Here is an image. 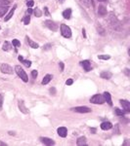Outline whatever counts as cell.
<instances>
[{
	"instance_id": "6da1fadb",
	"label": "cell",
	"mask_w": 130,
	"mask_h": 146,
	"mask_svg": "<svg viewBox=\"0 0 130 146\" xmlns=\"http://www.w3.org/2000/svg\"><path fill=\"white\" fill-rule=\"evenodd\" d=\"M109 24L112 29H114L116 31H120L122 29V26L119 23V21L112 13H110V15H109Z\"/></svg>"
},
{
	"instance_id": "7a4b0ae2",
	"label": "cell",
	"mask_w": 130,
	"mask_h": 146,
	"mask_svg": "<svg viewBox=\"0 0 130 146\" xmlns=\"http://www.w3.org/2000/svg\"><path fill=\"white\" fill-rule=\"evenodd\" d=\"M15 71L19 75V77H21V79H22L24 82H27V81H28V78H27L26 73L25 72V70H24L20 65H16V66H15Z\"/></svg>"
},
{
	"instance_id": "3957f363",
	"label": "cell",
	"mask_w": 130,
	"mask_h": 146,
	"mask_svg": "<svg viewBox=\"0 0 130 146\" xmlns=\"http://www.w3.org/2000/svg\"><path fill=\"white\" fill-rule=\"evenodd\" d=\"M61 33H62V35H63L64 37H66V38L72 37V30H71V28H70L68 25H66V24H62V25H61Z\"/></svg>"
},
{
	"instance_id": "277c9868",
	"label": "cell",
	"mask_w": 130,
	"mask_h": 146,
	"mask_svg": "<svg viewBox=\"0 0 130 146\" xmlns=\"http://www.w3.org/2000/svg\"><path fill=\"white\" fill-rule=\"evenodd\" d=\"M90 102L94 103V104H103L105 102L104 96L102 95H95L90 98Z\"/></svg>"
},
{
	"instance_id": "5b68a950",
	"label": "cell",
	"mask_w": 130,
	"mask_h": 146,
	"mask_svg": "<svg viewBox=\"0 0 130 146\" xmlns=\"http://www.w3.org/2000/svg\"><path fill=\"white\" fill-rule=\"evenodd\" d=\"M0 70H1V72L5 73V74H13V73H14L13 68H12L9 64H7V63H3V64H1V66H0Z\"/></svg>"
},
{
	"instance_id": "8992f818",
	"label": "cell",
	"mask_w": 130,
	"mask_h": 146,
	"mask_svg": "<svg viewBox=\"0 0 130 146\" xmlns=\"http://www.w3.org/2000/svg\"><path fill=\"white\" fill-rule=\"evenodd\" d=\"M74 111L78 112V113H88V112H91V109L86 107V106H77V107H74L73 108Z\"/></svg>"
},
{
	"instance_id": "52a82bcc",
	"label": "cell",
	"mask_w": 130,
	"mask_h": 146,
	"mask_svg": "<svg viewBox=\"0 0 130 146\" xmlns=\"http://www.w3.org/2000/svg\"><path fill=\"white\" fill-rule=\"evenodd\" d=\"M44 24H45V25H46L50 30H52V31H57V30H58V25H57V24H55L52 21H46Z\"/></svg>"
},
{
	"instance_id": "ba28073f",
	"label": "cell",
	"mask_w": 130,
	"mask_h": 146,
	"mask_svg": "<svg viewBox=\"0 0 130 146\" xmlns=\"http://www.w3.org/2000/svg\"><path fill=\"white\" fill-rule=\"evenodd\" d=\"M19 109L22 113L24 114H27L28 113V109L26 108V106L25 105V102L24 100H19Z\"/></svg>"
},
{
	"instance_id": "9c48e42d",
	"label": "cell",
	"mask_w": 130,
	"mask_h": 146,
	"mask_svg": "<svg viewBox=\"0 0 130 146\" xmlns=\"http://www.w3.org/2000/svg\"><path fill=\"white\" fill-rule=\"evenodd\" d=\"M121 106L123 107V109H125V112H130V102L124 99H120L119 100Z\"/></svg>"
},
{
	"instance_id": "30bf717a",
	"label": "cell",
	"mask_w": 130,
	"mask_h": 146,
	"mask_svg": "<svg viewBox=\"0 0 130 146\" xmlns=\"http://www.w3.org/2000/svg\"><path fill=\"white\" fill-rule=\"evenodd\" d=\"M58 134H59L61 137H66L67 134H68V130H67V128H65V127L59 128V129H58Z\"/></svg>"
},
{
	"instance_id": "8fae6325",
	"label": "cell",
	"mask_w": 130,
	"mask_h": 146,
	"mask_svg": "<svg viewBox=\"0 0 130 146\" xmlns=\"http://www.w3.org/2000/svg\"><path fill=\"white\" fill-rule=\"evenodd\" d=\"M40 140H41V142L42 143H44L45 145H54L55 144V142H54V140H52L51 138H49V137H40Z\"/></svg>"
},
{
	"instance_id": "7c38bea8",
	"label": "cell",
	"mask_w": 130,
	"mask_h": 146,
	"mask_svg": "<svg viewBox=\"0 0 130 146\" xmlns=\"http://www.w3.org/2000/svg\"><path fill=\"white\" fill-rule=\"evenodd\" d=\"M81 65L83 66V68L85 69V71H90L91 70V64L89 60H82L81 61Z\"/></svg>"
},
{
	"instance_id": "4fadbf2b",
	"label": "cell",
	"mask_w": 130,
	"mask_h": 146,
	"mask_svg": "<svg viewBox=\"0 0 130 146\" xmlns=\"http://www.w3.org/2000/svg\"><path fill=\"white\" fill-rule=\"evenodd\" d=\"M26 42L28 43V45H29V47H31V48L33 49H37L39 46H38V44L36 43V42H34V41H32L30 38H28L27 36H26Z\"/></svg>"
},
{
	"instance_id": "5bb4252c",
	"label": "cell",
	"mask_w": 130,
	"mask_h": 146,
	"mask_svg": "<svg viewBox=\"0 0 130 146\" xmlns=\"http://www.w3.org/2000/svg\"><path fill=\"white\" fill-rule=\"evenodd\" d=\"M111 127H112V125L110 122H104V123L101 124V129L104 130V131H108V130L111 129Z\"/></svg>"
},
{
	"instance_id": "9a60e30c",
	"label": "cell",
	"mask_w": 130,
	"mask_h": 146,
	"mask_svg": "<svg viewBox=\"0 0 130 146\" xmlns=\"http://www.w3.org/2000/svg\"><path fill=\"white\" fill-rule=\"evenodd\" d=\"M96 27H97V31H98V33L100 34V35H102V36H104L106 35V32H105V28L101 25V24H97L96 25Z\"/></svg>"
},
{
	"instance_id": "2e32d148",
	"label": "cell",
	"mask_w": 130,
	"mask_h": 146,
	"mask_svg": "<svg viewBox=\"0 0 130 146\" xmlns=\"http://www.w3.org/2000/svg\"><path fill=\"white\" fill-rule=\"evenodd\" d=\"M98 13H99L100 16H106V15H107V8H106L105 6H103V5L99 6V8H98Z\"/></svg>"
},
{
	"instance_id": "e0dca14e",
	"label": "cell",
	"mask_w": 130,
	"mask_h": 146,
	"mask_svg": "<svg viewBox=\"0 0 130 146\" xmlns=\"http://www.w3.org/2000/svg\"><path fill=\"white\" fill-rule=\"evenodd\" d=\"M63 16H64V18H65L66 20L71 19V16H72V10H71V9H67V10H65V11L63 12Z\"/></svg>"
},
{
	"instance_id": "ac0fdd59",
	"label": "cell",
	"mask_w": 130,
	"mask_h": 146,
	"mask_svg": "<svg viewBox=\"0 0 130 146\" xmlns=\"http://www.w3.org/2000/svg\"><path fill=\"white\" fill-rule=\"evenodd\" d=\"M104 98H105V101H107L110 105H112V101H111V95L108 93V92H106L104 93Z\"/></svg>"
},
{
	"instance_id": "d6986e66",
	"label": "cell",
	"mask_w": 130,
	"mask_h": 146,
	"mask_svg": "<svg viewBox=\"0 0 130 146\" xmlns=\"http://www.w3.org/2000/svg\"><path fill=\"white\" fill-rule=\"evenodd\" d=\"M16 8H17V5H15L14 7H13V9L10 11V13L5 17V22H7V21H9L12 17H13V15H14V12H15V10H16Z\"/></svg>"
},
{
	"instance_id": "ffe728a7",
	"label": "cell",
	"mask_w": 130,
	"mask_h": 146,
	"mask_svg": "<svg viewBox=\"0 0 130 146\" xmlns=\"http://www.w3.org/2000/svg\"><path fill=\"white\" fill-rule=\"evenodd\" d=\"M101 78H103V79H111V76H112V74L111 72H109V71H104V72L101 73Z\"/></svg>"
},
{
	"instance_id": "44dd1931",
	"label": "cell",
	"mask_w": 130,
	"mask_h": 146,
	"mask_svg": "<svg viewBox=\"0 0 130 146\" xmlns=\"http://www.w3.org/2000/svg\"><path fill=\"white\" fill-rule=\"evenodd\" d=\"M76 144L78 146H83V145H86V138L84 136H81L79 137L76 141Z\"/></svg>"
},
{
	"instance_id": "7402d4cb",
	"label": "cell",
	"mask_w": 130,
	"mask_h": 146,
	"mask_svg": "<svg viewBox=\"0 0 130 146\" xmlns=\"http://www.w3.org/2000/svg\"><path fill=\"white\" fill-rule=\"evenodd\" d=\"M52 78H53L52 75H49V74H47V75L44 77V79L42 80V84H43V85H46V84H48V83H49V82L52 80Z\"/></svg>"
},
{
	"instance_id": "603a6c76",
	"label": "cell",
	"mask_w": 130,
	"mask_h": 146,
	"mask_svg": "<svg viewBox=\"0 0 130 146\" xmlns=\"http://www.w3.org/2000/svg\"><path fill=\"white\" fill-rule=\"evenodd\" d=\"M11 44L8 42V41H5L4 42V44H3V51H6V52H8V51H10L11 50Z\"/></svg>"
},
{
	"instance_id": "cb8c5ba5",
	"label": "cell",
	"mask_w": 130,
	"mask_h": 146,
	"mask_svg": "<svg viewBox=\"0 0 130 146\" xmlns=\"http://www.w3.org/2000/svg\"><path fill=\"white\" fill-rule=\"evenodd\" d=\"M7 11H8V6H0V17L4 16Z\"/></svg>"
},
{
	"instance_id": "d4e9b609",
	"label": "cell",
	"mask_w": 130,
	"mask_h": 146,
	"mask_svg": "<svg viewBox=\"0 0 130 146\" xmlns=\"http://www.w3.org/2000/svg\"><path fill=\"white\" fill-rule=\"evenodd\" d=\"M33 14H34V15H35V17H37V18H39V17H41V16H42V13H41V11H40L38 8L34 9Z\"/></svg>"
},
{
	"instance_id": "484cf974",
	"label": "cell",
	"mask_w": 130,
	"mask_h": 146,
	"mask_svg": "<svg viewBox=\"0 0 130 146\" xmlns=\"http://www.w3.org/2000/svg\"><path fill=\"white\" fill-rule=\"evenodd\" d=\"M115 113H116V115H118V116H124V114H125V112L124 111H122V110H120V109H118V108H115Z\"/></svg>"
},
{
	"instance_id": "4316f807",
	"label": "cell",
	"mask_w": 130,
	"mask_h": 146,
	"mask_svg": "<svg viewBox=\"0 0 130 146\" xmlns=\"http://www.w3.org/2000/svg\"><path fill=\"white\" fill-rule=\"evenodd\" d=\"M98 58H99V59H106V60L111 58V57L109 55H101V56H98Z\"/></svg>"
},
{
	"instance_id": "83f0119b",
	"label": "cell",
	"mask_w": 130,
	"mask_h": 146,
	"mask_svg": "<svg viewBox=\"0 0 130 146\" xmlns=\"http://www.w3.org/2000/svg\"><path fill=\"white\" fill-rule=\"evenodd\" d=\"M13 46H15V47H20V46H21V42H20L19 40H17V39H14V40H13Z\"/></svg>"
},
{
	"instance_id": "f1b7e54d",
	"label": "cell",
	"mask_w": 130,
	"mask_h": 146,
	"mask_svg": "<svg viewBox=\"0 0 130 146\" xmlns=\"http://www.w3.org/2000/svg\"><path fill=\"white\" fill-rule=\"evenodd\" d=\"M51 48H52V44L51 43H48V44H46V45L43 46V50L44 51H48V50H50Z\"/></svg>"
},
{
	"instance_id": "f546056e",
	"label": "cell",
	"mask_w": 130,
	"mask_h": 146,
	"mask_svg": "<svg viewBox=\"0 0 130 146\" xmlns=\"http://www.w3.org/2000/svg\"><path fill=\"white\" fill-rule=\"evenodd\" d=\"M22 62H23V63H24L25 65H26V67H29V66L31 65V62H30L29 60H26V59H23V60H22Z\"/></svg>"
},
{
	"instance_id": "4dcf8cb0",
	"label": "cell",
	"mask_w": 130,
	"mask_h": 146,
	"mask_svg": "<svg viewBox=\"0 0 130 146\" xmlns=\"http://www.w3.org/2000/svg\"><path fill=\"white\" fill-rule=\"evenodd\" d=\"M9 2L7 0H0V6H8Z\"/></svg>"
},
{
	"instance_id": "1f68e13d",
	"label": "cell",
	"mask_w": 130,
	"mask_h": 146,
	"mask_svg": "<svg viewBox=\"0 0 130 146\" xmlns=\"http://www.w3.org/2000/svg\"><path fill=\"white\" fill-rule=\"evenodd\" d=\"M81 2H82L85 6L89 7V6H90V2H91V0H81Z\"/></svg>"
},
{
	"instance_id": "d6a6232c",
	"label": "cell",
	"mask_w": 130,
	"mask_h": 146,
	"mask_svg": "<svg viewBox=\"0 0 130 146\" xmlns=\"http://www.w3.org/2000/svg\"><path fill=\"white\" fill-rule=\"evenodd\" d=\"M24 22H25V24H29V22H30V18H29V16H26V18H25V20H24Z\"/></svg>"
},
{
	"instance_id": "836d02e7",
	"label": "cell",
	"mask_w": 130,
	"mask_h": 146,
	"mask_svg": "<svg viewBox=\"0 0 130 146\" xmlns=\"http://www.w3.org/2000/svg\"><path fill=\"white\" fill-rule=\"evenodd\" d=\"M26 4H27V6H28V8H30V7H32V6L34 5V2H33L32 0H28Z\"/></svg>"
},
{
	"instance_id": "e575fe53",
	"label": "cell",
	"mask_w": 130,
	"mask_h": 146,
	"mask_svg": "<svg viewBox=\"0 0 130 146\" xmlns=\"http://www.w3.org/2000/svg\"><path fill=\"white\" fill-rule=\"evenodd\" d=\"M37 74H38V73H37L36 70H32V71H31V76H32L33 78H36V77H37Z\"/></svg>"
},
{
	"instance_id": "d590c367",
	"label": "cell",
	"mask_w": 130,
	"mask_h": 146,
	"mask_svg": "<svg viewBox=\"0 0 130 146\" xmlns=\"http://www.w3.org/2000/svg\"><path fill=\"white\" fill-rule=\"evenodd\" d=\"M73 83H74V80L73 79H69V80H67V82H66V84L67 85H73Z\"/></svg>"
},
{
	"instance_id": "8d00e7d4",
	"label": "cell",
	"mask_w": 130,
	"mask_h": 146,
	"mask_svg": "<svg viewBox=\"0 0 130 146\" xmlns=\"http://www.w3.org/2000/svg\"><path fill=\"white\" fill-rule=\"evenodd\" d=\"M2 105H3V96L0 94V109L2 108Z\"/></svg>"
},
{
	"instance_id": "74e56055",
	"label": "cell",
	"mask_w": 130,
	"mask_h": 146,
	"mask_svg": "<svg viewBox=\"0 0 130 146\" xmlns=\"http://www.w3.org/2000/svg\"><path fill=\"white\" fill-rule=\"evenodd\" d=\"M50 93H51V95H56V89L55 88H51L50 89Z\"/></svg>"
},
{
	"instance_id": "f35d334b",
	"label": "cell",
	"mask_w": 130,
	"mask_h": 146,
	"mask_svg": "<svg viewBox=\"0 0 130 146\" xmlns=\"http://www.w3.org/2000/svg\"><path fill=\"white\" fill-rule=\"evenodd\" d=\"M44 13H45V15H46V16H50V14H49V12H48V8H47V7H45V8H44Z\"/></svg>"
},
{
	"instance_id": "ab89813d",
	"label": "cell",
	"mask_w": 130,
	"mask_h": 146,
	"mask_svg": "<svg viewBox=\"0 0 130 146\" xmlns=\"http://www.w3.org/2000/svg\"><path fill=\"white\" fill-rule=\"evenodd\" d=\"M59 65H60V67H61V71H64V63H63L62 61H60V62H59Z\"/></svg>"
},
{
	"instance_id": "60d3db41",
	"label": "cell",
	"mask_w": 130,
	"mask_h": 146,
	"mask_svg": "<svg viewBox=\"0 0 130 146\" xmlns=\"http://www.w3.org/2000/svg\"><path fill=\"white\" fill-rule=\"evenodd\" d=\"M27 13H28V14H31V13H33V11H32L30 8H28V10H27Z\"/></svg>"
},
{
	"instance_id": "b9f144b4",
	"label": "cell",
	"mask_w": 130,
	"mask_h": 146,
	"mask_svg": "<svg viewBox=\"0 0 130 146\" xmlns=\"http://www.w3.org/2000/svg\"><path fill=\"white\" fill-rule=\"evenodd\" d=\"M82 34H83L84 37H86V33H85V29H84V28L82 29Z\"/></svg>"
},
{
	"instance_id": "7bdbcfd3",
	"label": "cell",
	"mask_w": 130,
	"mask_h": 146,
	"mask_svg": "<svg viewBox=\"0 0 130 146\" xmlns=\"http://www.w3.org/2000/svg\"><path fill=\"white\" fill-rule=\"evenodd\" d=\"M19 58V60H20V61H22V60L24 59V58H23L22 56H19V58Z\"/></svg>"
},
{
	"instance_id": "ee69618b",
	"label": "cell",
	"mask_w": 130,
	"mask_h": 146,
	"mask_svg": "<svg viewBox=\"0 0 130 146\" xmlns=\"http://www.w3.org/2000/svg\"><path fill=\"white\" fill-rule=\"evenodd\" d=\"M125 74L126 75H129V69H127V68L125 69Z\"/></svg>"
},
{
	"instance_id": "f6af8a7d",
	"label": "cell",
	"mask_w": 130,
	"mask_h": 146,
	"mask_svg": "<svg viewBox=\"0 0 130 146\" xmlns=\"http://www.w3.org/2000/svg\"><path fill=\"white\" fill-rule=\"evenodd\" d=\"M9 134L10 135H15V132L14 131H9Z\"/></svg>"
},
{
	"instance_id": "bcb514c9",
	"label": "cell",
	"mask_w": 130,
	"mask_h": 146,
	"mask_svg": "<svg viewBox=\"0 0 130 146\" xmlns=\"http://www.w3.org/2000/svg\"><path fill=\"white\" fill-rule=\"evenodd\" d=\"M0 145H2V146H6L7 144L6 143H4V142H2V141H0Z\"/></svg>"
},
{
	"instance_id": "7dc6e473",
	"label": "cell",
	"mask_w": 130,
	"mask_h": 146,
	"mask_svg": "<svg viewBox=\"0 0 130 146\" xmlns=\"http://www.w3.org/2000/svg\"><path fill=\"white\" fill-rule=\"evenodd\" d=\"M91 131H92L93 133H95V132H96V129H91Z\"/></svg>"
},
{
	"instance_id": "c3c4849f",
	"label": "cell",
	"mask_w": 130,
	"mask_h": 146,
	"mask_svg": "<svg viewBox=\"0 0 130 146\" xmlns=\"http://www.w3.org/2000/svg\"><path fill=\"white\" fill-rule=\"evenodd\" d=\"M98 1H101V2H103V1H107V0H98Z\"/></svg>"
},
{
	"instance_id": "681fc988",
	"label": "cell",
	"mask_w": 130,
	"mask_h": 146,
	"mask_svg": "<svg viewBox=\"0 0 130 146\" xmlns=\"http://www.w3.org/2000/svg\"><path fill=\"white\" fill-rule=\"evenodd\" d=\"M0 29H1V27H0Z\"/></svg>"
}]
</instances>
